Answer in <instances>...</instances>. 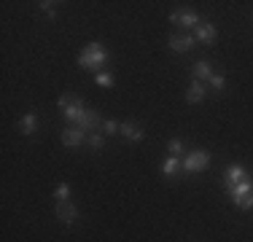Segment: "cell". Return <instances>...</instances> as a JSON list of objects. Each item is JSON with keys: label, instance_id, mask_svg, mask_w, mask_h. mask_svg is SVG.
Instances as JSON below:
<instances>
[{"label": "cell", "instance_id": "1", "mask_svg": "<svg viewBox=\"0 0 253 242\" xmlns=\"http://www.w3.org/2000/svg\"><path fill=\"white\" fill-rule=\"evenodd\" d=\"M105 62H108V48L102 46V43H97V40H94V43H89L81 54H78V65H81V68H86V70L102 73Z\"/></svg>", "mask_w": 253, "mask_h": 242}, {"label": "cell", "instance_id": "2", "mask_svg": "<svg viewBox=\"0 0 253 242\" xmlns=\"http://www.w3.org/2000/svg\"><path fill=\"white\" fill-rule=\"evenodd\" d=\"M57 105L62 108V113H65V119L70 121V126H81V121H84V116H86V111H89V108L73 94H62L57 100Z\"/></svg>", "mask_w": 253, "mask_h": 242}, {"label": "cell", "instance_id": "3", "mask_svg": "<svg viewBox=\"0 0 253 242\" xmlns=\"http://www.w3.org/2000/svg\"><path fill=\"white\" fill-rule=\"evenodd\" d=\"M232 202L237 204L240 210H253V180H243V183H237L232 191Z\"/></svg>", "mask_w": 253, "mask_h": 242}, {"label": "cell", "instance_id": "4", "mask_svg": "<svg viewBox=\"0 0 253 242\" xmlns=\"http://www.w3.org/2000/svg\"><path fill=\"white\" fill-rule=\"evenodd\" d=\"M210 167V154L208 151H189L183 159V172H205Z\"/></svg>", "mask_w": 253, "mask_h": 242}, {"label": "cell", "instance_id": "5", "mask_svg": "<svg viewBox=\"0 0 253 242\" xmlns=\"http://www.w3.org/2000/svg\"><path fill=\"white\" fill-rule=\"evenodd\" d=\"M248 178H251L248 169L240 167V164H229L224 169V186H226V191H232L237 183H243V180H248Z\"/></svg>", "mask_w": 253, "mask_h": 242}, {"label": "cell", "instance_id": "6", "mask_svg": "<svg viewBox=\"0 0 253 242\" xmlns=\"http://www.w3.org/2000/svg\"><path fill=\"white\" fill-rule=\"evenodd\" d=\"M54 213H57V218L62 223H76L78 221V207L73 202H70V199H62V202H57V207H54Z\"/></svg>", "mask_w": 253, "mask_h": 242}, {"label": "cell", "instance_id": "7", "mask_svg": "<svg viewBox=\"0 0 253 242\" xmlns=\"http://www.w3.org/2000/svg\"><path fill=\"white\" fill-rule=\"evenodd\" d=\"M170 22H172V24H183V27H189V30H197V27H200V16H197L194 11H172V14H170Z\"/></svg>", "mask_w": 253, "mask_h": 242}, {"label": "cell", "instance_id": "8", "mask_svg": "<svg viewBox=\"0 0 253 242\" xmlns=\"http://www.w3.org/2000/svg\"><path fill=\"white\" fill-rule=\"evenodd\" d=\"M86 140V132L81 129V126H68V129L62 132V143L68 145V148H76V145H81Z\"/></svg>", "mask_w": 253, "mask_h": 242}, {"label": "cell", "instance_id": "9", "mask_svg": "<svg viewBox=\"0 0 253 242\" xmlns=\"http://www.w3.org/2000/svg\"><path fill=\"white\" fill-rule=\"evenodd\" d=\"M194 40H200V43L210 46V43L215 40V24H210V22H200V27L194 30Z\"/></svg>", "mask_w": 253, "mask_h": 242}, {"label": "cell", "instance_id": "10", "mask_svg": "<svg viewBox=\"0 0 253 242\" xmlns=\"http://www.w3.org/2000/svg\"><path fill=\"white\" fill-rule=\"evenodd\" d=\"M119 135H124V140H129V143H140L143 137H146V129H143V126H137V124L124 121L122 129H119Z\"/></svg>", "mask_w": 253, "mask_h": 242}, {"label": "cell", "instance_id": "11", "mask_svg": "<svg viewBox=\"0 0 253 242\" xmlns=\"http://www.w3.org/2000/svg\"><path fill=\"white\" fill-rule=\"evenodd\" d=\"M170 48L178 54L191 51L194 48V35H170Z\"/></svg>", "mask_w": 253, "mask_h": 242}, {"label": "cell", "instance_id": "12", "mask_svg": "<svg viewBox=\"0 0 253 242\" xmlns=\"http://www.w3.org/2000/svg\"><path fill=\"white\" fill-rule=\"evenodd\" d=\"M35 129H38V113L30 111V113H25V116L19 119V132L22 135H33Z\"/></svg>", "mask_w": 253, "mask_h": 242}, {"label": "cell", "instance_id": "13", "mask_svg": "<svg viewBox=\"0 0 253 242\" xmlns=\"http://www.w3.org/2000/svg\"><path fill=\"white\" fill-rule=\"evenodd\" d=\"M215 76V73H213V65H210V62H205V59H200V62H197L194 65V81H208L210 83V78H213Z\"/></svg>", "mask_w": 253, "mask_h": 242}, {"label": "cell", "instance_id": "14", "mask_svg": "<svg viewBox=\"0 0 253 242\" xmlns=\"http://www.w3.org/2000/svg\"><path fill=\"white\" fill-rule=\"evenodd\" d=\"M180 169H183V161H180L178 156H167V159L162 161V175H167V178H175Z\"/></svg>", "mask_w": 253, "mask_h": 242}, {"label": "cell", "instance_id": "15", "mask_svg": "<svg viewBox=\"0 0 253 242\" xmlns=\"http://www.w3.org/2000/svg\"><path fill=\"white\" fill-rule=\"evenodd\" d=\"M202 100H205V83L202 81L189 83V89H186V102H202Z\"/></svg>", "mask_w": 253, "mask_h": 242}, {"label": "cell", "instance_id": "16", "mask_svg": "<svg viewBox=\"0 0 253 242\" xmlns=\"http://www.w3.org/2000/svg\"><path fill=\"white\" fill-rule=\"evenodd\" d=\"M167 156H178V159H180V156H186L183 143H180V140H170V143H167Z\"/></svg>", "mask_w": 253, "mask_h": 242}, {"label": "cell", "instance_id": "17", "mask_svg": "<svg viewBox=\"0 0 253 242\" xmlns=\"http://www.w3.org/2000/svg\"><path fill=\"white\" fill-rule=\"evenodd\" d=\"M94 83H97V86H102V89H111L113 86V76L108 70H102V73H97V76H94Z\"/></svg>", "mask_w": 253, "mask_h": 242}, {"label": "cell", "instance_id": "18", "mask_svg": "<svg viewBox=\"0 0 253 242\" xmlns=\"http://www.w3.org/2000/svg\"><path fill=\"white\" fill-rule=\"evenodd\" d=\"M86 143H89V145H92V148H94V151H100V148H102V145H105V137H102V135H100V132H92V135H86Z\"/></svg>", "mask_w": 253, "mask_h": 242}, {"label": "cell", "instance_id": "19", "mask_svg": "<svg viewBox=\"0 0 253 242\" xmlns=\"http://www.w3.org/2000/svg\"><path fill=\"white\" fill-rule=\"evenodd\" d=\"M54 5H57V3H51V0H41L38 8L43 11V14L49 16V19H57V11H54Z\"/></svg>", "mask_w": 253, "mask_h": 242}, {"label": "cell", "instance_id": "20", "mask_svg": "<svg viewBox=\"0 0 253 242\" xmlns=\"http://www.w3.org/2000/svg\"><path fill=\"white\" fill-rule=\"evenodd\" d=\"M54 199H57V202H62V199H70V186H68V183H59L57 189H54Z\"/></svg>", "mask_w": 253, "mask_h": 242}, {"label": "cell", "instance_id": "21", "mask_svg": "<svg viewBox=\"0 0 253 242\" xmlns=\"http://www.w3.org/2000/svg\"><path fill=\"white\" fill-rule=\"evenodd\" d=\"M119 129H122V124H119V121H113V119L102 121V132H105V135H116Z\"/></svg>", "mask_w": 253, "mask_h": 242}, {"label": "cell", "instance_id": "22", "mask_svg": "<svg viewBox=\"0 0 253 242\" xmlns=\"http://www.w3.org/2000/svg\"><path fill=\"white\" fill-rule=\"evenodd\" d=\"M210 86H213L215 92H224V86H226V78H224V76H218V73H215V76L210 78Z\"/></svg>", "mask_w": 253, "mask_h": 242}]
</instances>
